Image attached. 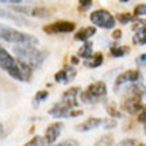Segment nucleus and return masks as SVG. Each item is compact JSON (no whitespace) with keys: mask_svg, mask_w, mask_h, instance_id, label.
Here are the masks:
<instances>
[{"mask_svg":"<svg viewBox=\"0 0 146 146\" xmlns=\"http://www.w3.org/2000/svg\"><path fill=\"white\" fill-rule=\"evenodd\" d=\"M105 110H106V113H108L111 117H116V119H117V117L122 116V114H121V111L116 108V106H114V103H110V102L105 103Z\"/></svg>","mask_w":146,"mask_h":146,"instance_id":"5701e85b","label":"nucleus"},{"mask_svg":"<svg viewBox=\"0 0 146 146\" xmlns=\"http://www.w3.org/2000/svg\"><path fill=\"white\" fill-rule=\"evenodd\" d=\"M117 21L121 22V24H129V22H133L137 19L135 15H132V13H121V15H117Z\"/></svg>","mask_w":146,"mask_h":146,"instance_id":"b1692460","label":"nucleus"},{"mask_svg":"<svg viewBox=\"0 0 146 146\" xmlns=\"http://www.w3.org/2000/svg\"><path fill=\"white\" fill-rule=\"evenodd\" d=\"M48 97H49V92H48V91H44V89H43V91H38L35 94V97H33V106H38L41 102H44Z\"/></svg>","mask_w":146,"mask_h":146,"instance_id":"4be33fe9","label":"nucleus"},{"mask_svg":"<svg viewBox=\"0 0 146 146\" xmlns=\"http://www.w3.org/2000/svg\"><path fill=\"white\" fill-rule=\"evenodd\" d=\"M127 91H129L130 95H137V97H140V99H146V86L145 84H140L138 81L132 84Z\"/></svg>","mask_w":146,"mask_h":146,"instance_id":"f3484780","label":"nucleus"},{"mask_svg":"<svg viewBox=\"0 0 146 146\" xmlns=\"http://www.w3.org/2000/svg\"><path fill=\"white\" fill-rule=\"evenodd\" d=\"M24 0H2V3H21Z\"/></svg>","mask_w":146,"mask_h":146,"instance_id":"72a5a7b5","label":"nucleus"},{"mask_svg":"<svg viewBox=\"0 0 146 146\" xmlns=\"http://www.w3.org/2000/svg\"><path fill=\"white\" fill-rule=\"evenodd\" d=\"M133 15H135L137 18H145V16H146V3L137 5L135 10H133Z\"/></svg>","mask_w":146,"mask_h":146,"instance_id":"bb28decb","label":"nucleus"},{"mask_svg":"<svg viewBox=\"0 0 146 146\" xmlns=\"http://www.w3.org/2000/svg\"><path fill=\"white\" fill-rule=\"evenodd\" d=\"M97 29L95 27H81L76 33H75V41H88L91 36L95 35Z\"/></svg>","mask_w":146,"mask_h":146,"instance_id":"2eb2a0df","label":"nucleus"},{"mask_svg":"<svg viewBox=\"0 0 146 146\" xmlns=\"http://www.w3.org/2000/svg\"><path fill=\"white\" fill-rule=\"evenodd\" d=\"M48 114L52 117H78L83 116V111L80 108H70V106L64 105L62 102H59L52 108H49Z\"/></svg>","mask_w":146,"mask_h":146,"instance_id":"423d86ee","label":"nucleus"},{"mask_svg":"<svg viewBox=\"0 0 146 146\" xmlns=\"http://www.w3.org/2000/svg\"><path fill=\"white\" fill-rule=\"evenodd\" d=\"M43 145H48L46 138H43V137H33L30 141L26 143V146H43Z\"/></svg>","mask_w":146,"mask_h":146,"instance_id":"393cba45","label":"nucleus"},{"mask_svg":"<svg viewBox=\"0 0 146 146\" xmlns=\"http://www.w3.org/2000/svg\"><path fill=\"white\" fill-rule=\"evenodd\" d=\"M0 67L3 72H7L11 78H15L18 81H24L29 83L32 80V67L27 65L22 60H16L15 57H11L10 52L5 48H0Z\"/></svg>","mask_w":146,"mask_h":146,"instance_id":"f257e3e1","label":"nucleus"},{"mask_svg":"<svg viewBox=\"0 0 146 146\" xmlns=\"http://www.w3.org/2000/svg\"><path fill=\"white\" fill-rule=\"evenodd\" d=\"M0 36H2L3 41L15 43V44H33V46L38 44V38L36 36L29 35V33L18 32V30L11 29V27H7V26L0 27Z\"/></svg>","mask_w":146,"mask_h":146,"instance_id":"7ed1b4c3","label":"nucleus"},{"mask_svg":"<svg viewBox=\"0 0 146 146\" xmlns=\"http://www.w3.org/2000/svg\"><path fill=\"white\" fill-rule=\"evenodd\" d=\"M105 95H106V84L103 81H95V83L89 84L80 94V100L83 103L92 105V103H97L99 100H103Z\"/></svg>","mask_w":146,"mask_h":146,"instance_id":"20e7f679","label":"nucleus"},{"mask_svg":"<svg viewBox=\"0 0 146 146\" xmlns=\"http://www.w3.org/2000/svg\"><path fill=\"white\" fill-rule=\"evenodd\" d=\"M76 29V24L72 21H57L52 22V24H48L43 27V30L49 35H54V33H70Z\"/></svg>","mask_w":146,"mask_h":146,"instance_id":"1a4fd4ad","label":"nucleus"},{"mask_svg":"<svg viewBox=\"0 0 146 146\" xmlns=\"http://www.w3.org/2000/svg\"><path fill=\"white\" fill-rule=\"evenodd\" d=\"M133 41H135V44H146V27L137 30L133 35Z\"/></svg>","mask_w":146,"mask_h":146,"instance_id":"412c9836","label":"nucleus"},{"mask_svg":"<svg viewBox=\"0 0 146 146\" xmlns=\"http://www.w3.org/2000/svg\"><path fill=\"white\" fill-rule=\"evenodd\" d=\"M76 76V70L73 65H65L62 70H59L57 73L54 75V81L60 84H68L73 78Z\"/></svg>","mask_w":146,"mask_h":146,"instance_id":"f8f14e48","label":"nucleus"},{"mask_svg":"<svg viewBox=\"0 0 146 146\" xmlns=\"http://www.w3.org/2000/svg\"><path fill=\"white\" fill-rule=\"evenodd\" d=\"M89 19H91V22L94 24L95 27L106 29V30L113 29L114 24H116V18L106 10H95L94 13H91Z\"/></svg>","mask_w":146,"mask_h":146,"instance_id":"39448f33","label":"nucleus"},{"mask_svg":"<svg viewBox=\"0 0 146 146\" xmlns=\"http://www.w3.org/2000/svg\"><path fill=\"white\" fill-rule=\"evenodd\" d=\"M119 2H122V3H125V2H129V0H119Z\"/></svg>","mask_w":146,"mask_h":146,"instance_id":"e433bc0d","label":"nucleus"},{"mask_svg":"<svg viewBox=\"0 0 146 146\" xmlns=\"http://www.w3.org/2000/svg\"><path fill=\"white\" fill-rule=\"evenodd\" d=\"M2 18H7V19H10V21L16 22V24H21V26H30V22L27 21V19L21 18V16H16L15 13H11V11L2 10Z\"/></svg>","mask_w":146,"mask_h":146,"instance_id":"a211bd4d","label":"nucleus"},{"mask_svg":"<svg viewBox=\"0 0 146 146\" xmlns=\"http://www.w3.org/2000/svg\"><path fill=\"white\" fill-rule=\"evenodd\" d=\"M121 36H122V32H121L119 29H116V30L113 32V38H114V40H119Z\"/></svg>","mask_w":146,"mask_h":146,"instance_id":"473e14b6","label":"nucleus"},{"mask_svg":"<svg viewBox=\"0 0 146 146\" xmlns=\"http://www.w3.org/2000/svg\"><path fill=\"white\" fill-rule=\"evenodd\" d=\"M110 52H111L113 57H124V56H127L130 52V48L129 46H113L110 49Z\"/></svg>","mask_w":146,"mask_h":146,"instance_id":"aec40b11","label":"nucleus"},{"mask_svg":"<svg viewBox=\"0 0 146 146\" xmlns=\"http://www.w3.org/2000/svg\"><path fill=\"white\" fill-rule=\"evenodd\" d=\"M76 146L78 145V143L76 141H75V140H65V141H60V143H59V146Z\"/></svg>","mask_w":146,"mask_h":146,"instance_id":"2f4dec72","label":"nucleus"},{"mask_svg":"<svg viewBox=\"0 0 146 146\" xmlns=\"http://www.w3.org/2000/svg\"><path fill=\"white\" fill-rule=\"evenodd\" d=\"M119 145H122V146H130V145L137 146V145H140V141L138 140H133V138H127V140H122Z\"/></svg>","mask_w":146,"mask_h":146,"instance_id":"c756f323","label":"nucleus"},{"mask_svg":"<svg viewBox=\"0 0 146 146\" xmlns=\"http://www.w3.org/2000/svg\"><path fill=\"white\" fill-rule=\"evenodd\" d=\"M105 124V119H100V117H89L88 121H84L83 124H78L75 127V130L78 132H89L92 129H99V127H103Z\"/></svg>","mask_w":146,"mask_h":146,"instance_id":"4468645a","label":"nucleus"},{"mask_svg":"<svg viewBox=\"0 0 146 146\" xmlns=\"http://www.w3.org/2000/svg\"><path fill=\"white\" fill-rule=\"evenodd\" d=\"M145 27H146V19L145 18H137L135 21L132 22V29L135 30V32L140 29H145Z\"/></svg>","mask_w":146,"mask_h":146,"instance_id":"a878e982","label":"nucleus"},{"mask_svg":"<svg viewBox=\"0 0 146 146\" xmlns=\"http://www.w3.org/2000/svg\"><path fill=\"white\" fill-rule=\"evenodd\" d=\"M143 99H140V97H137V95H129L127 99L124 100V103H122V110H124L125 113L132 114V116H135V114L141 113L143 110H145V103H141Z\"/></svg>","mask_w":146,"mask_h":146,"instance_id":"9d476101","label":"nucleus"},{"mask_svg":"<svg viewBox=\"0 0 146 146\" xmlns=\"http://www.w3.org/2000/svg\"><path fill=\"white\" fill-rule=\"evenodd\" d=\"M62 129H64L62 122H54V124L48 125L46 133H44V138H46L48 145H54V143L57 141V138H59V135H60Z\"/></svg>","mask_w":146,"mask_h":146,"instance_id":"ddd939ff","label":"nucleus"},{"mask_svg":"<svg viewBox=\"0 0 146 146\" xmlns=\"http://www.w3.org/2000/svg\"><path fill=\"white\" fill-rule=\"evenodd\" d=\"M114 138L111 135H106V137H100L97 141H95V145L97 146H103V145H113Z\"/></svg>","mask_w":146,"mask_h":146,"instance_id":"cd10ccee","label":"nucleus"},{"mask_svg":"<svg viewBox=\"0 0 146 146\" xmlns=\"http://www.w3.org/2000/svg\"><path fill=\"white\" fill-rule=\"evenodd\" d=\"M141 124H143V129H145V135H146V116L143 117V121H141Z\"/></svg>","mask_w":146,"mask_h":146,"instance_id":"f704fd0d","label":"nucleus"},{"mask_svg":"<svg viewBox=\"0 0 146 146\" xmlns=\"http://www.w3.org/2000/svg\"><path fill=\"white\" fill-rule=\"evenodd\" d=\"M91 56H94V51H92V43L88 40V41H84V46H81V49L78 51V57L89 59Z\"/></svg>","mask_w":146,"mask_h":146,"instance_id":"6ab92c4d","label":"nucleus"},{"mask_svg":"<svg viewBox=\"0 0 146 146\" xmlns=\"http://www.w3.org/2000/svg\"><path fill=\"white\" fill-rule=\"evenodd\" d=\"M78 62H80V59H78V57H72V64H73V65H76Z\"/></svg>","mask_w":146,"mask_h":146,"instance_id":"c9c22d12","label":"nucleus"},{"mask_svg":"<svg viewBox=\"0 0 146 146\" xmlns=\"http://www.w3.org/2000/svg\"><path fill=\"white\" fill-rule=\"evenodd\" d=\"M102 64H103V56L100 52H95L89 59H84V67H88V68H97Z\"/></svg>","mask_w":146,"mask_h":146,"instance_id":"dca6fc26","label":"nucleus"},{"mask_svg":"<svg viewBox=\"0 0 146 146\" xmlns=\"http://www.w3.org/2000/svg\"><path fill=\"white\" fill-rule=\"evenodd\" d=\"M140 80H141V73L138 70H127V72L121 73L119 76L116 78L113 89H114V92H119L122 86H125V84H133Z\"/></svg>","mask_w":146,"mask_h":146,"instance_id":"0eeeda50","label":"nucleus"},{"mask_svg":"<svg viewBox=\"0 0 146 146\" xmlns=\"http://www.w3.org/2000/svg\"><path fill=\"white\" fill-rule=\"evenodd\" d=\"M13 11L15 13H19V15H26V16H33V18H43V19H48L51 18L52 13L48 8H43V7H13Z\"/></svg>","mask_w":146,"mask_h":146,"instance_id":"6e6552de","label":"nucleus"},{"mask_svg":"<svg viewBox=\"0 0 146 146\" xmlns=\"http://www.w3.org/2000/svg\"><path fill=\"white\" fill-rule=\"evenodd\" d=\"M92 2L94 0H80V11H88L89 8L92 7Z\"/></svg>","mask_w":146,"mask_h":146,"instance_id":"c85d7f7f","label":"nucleus"},{"mask_svg":"<svg viewBox=\"0 0 146 146\" xmlns=\"http://www.w3.org/2000/svg\"><path fill=\"white\" fill-rule=\"evenodd\" d=\"M80 94H81V88H70L68 91H65L62 94V100L60 102L64 105L70 106V108H78V99H80Z\"/></svg>","mask_w":146,"mask_h":146,"instance_id":"9b49d317","label":"nucleus"},{"mask_svg":"<svg viewBox=\"0 0 146 146\" xmlns=\"http://www.w3.org/2000/svg\"><path fill=\"white\" fill-rule=\"evenodd\" d=\"M135 62H137V65H138V67H146V52H145V54H141V56H138Z\"/></svg>","mask_w":146,"mask_h":146,"instance_id":"7c9ffc66","label":"nucleus"},{"mask_svg":"<svg viewBox=\"0 0 146 146\" xmlns=\"http://www.w3.org/2000/svg\"><path fill=\"white\" fill-rule=\"evenodd\" d=\"M15 52H16L19 60L26 62L27 65L33 67V68H38V67L44 62V59H46V56H48L44 51L36 49L33 44H16Z\"/></svg>","mask_w":146,"mask_h":146,"instance_id":"f03ea898","label":"nucleus"}]
</instances>
